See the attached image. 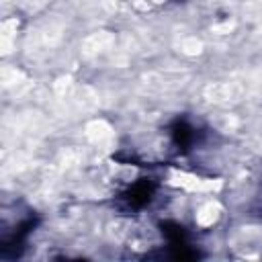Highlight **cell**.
<instances>
[{"mask_svg":"<svg viewBox=\"0 0 262 262\" xmlns=\"http://www.w3.org/2000/svg\"><path fill=\"white\" fill-rule=\"evenodd\" d=\"M219 215V205L217 203H207L201 211H199V223L203 225H211Z\"/></svg>","mask_w":262,"mask_h":262,"instance_id":"cell-1","label":"cell"}]
</instances>
